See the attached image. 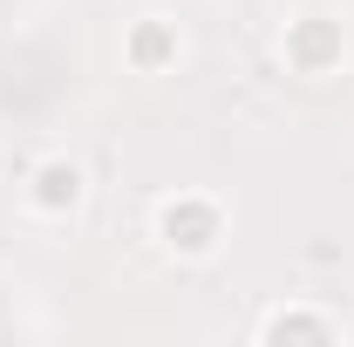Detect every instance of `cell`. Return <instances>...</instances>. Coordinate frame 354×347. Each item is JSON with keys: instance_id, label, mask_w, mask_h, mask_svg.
Instances as JSON below:
<instances>
[{"instance_id": "cell-1", "label": "cell", "mask_w": 354, "mask_h": 347, "mask_svg": "<svg viewBox=\"0 0 354 347\" xmlns=\"http://www.w3.org/2000/svg\"><path fill=\"white\" fill-rule=\"evenodd\" d=\"M150 232H157V245L171 259H212L225 245V212H218V198H205V191H171L157 205V218H150Z\"/></svg>"}, {"instance_id": "cell-2", "label": "cell", "mask_w": 354, "mask_h": 347, "mask_svg": "<svg viewBox=\"0 0 354 347\" xmlns=\"http://www.w3.org/2000/svg\"><path fill=\"white\" fill-rule=\"evenodd\" d=\"M21 198H28L35 218H68V212H82V198H88V171L75 157H41L28 171V191Z\"/></svg>"}, {"instance_id": "cell-3", "label": "cell", "mask_w": 354, "mask_h": 347, "mask_svg": "<svg viewBox=\"0 0 354 347\" xmlns=\"http://www.w3.org/2000/svg\"><path fill=\"white\" fill-rule=\"evenodd\" d=\"M279 55L293 62V75H334V68L348 62V41H341V28H334L327 14H300V21L279 35Z\"/></svg>"}, {"instance_id": "cell-4", "label": "cell", "mask_w": 354, "mask_h": 347, "mask_svg": "<svg viewBox=\"0 0 354 347\" xmlns=\"http://www.w3.org/2000/svg\"><path fill=\"white\" fill-rule=\"evenodd\" d=\"M252 334H259V341H313V347L348 341V327H341L334 313H313V306H272Z\"/></svg>"}, {"instance_id": "cell-5", "label": "cell", "mask_w": 354, "mask_h": 347, "mask_svg": "<svg viewBox=\"0 0 354 347\" xmlns=\"http://www.w3.org/2000/svg\"><path fill=\"white\" fill-rule=\"evenodd\" d=\"M123 55H130L136 75H164L177 55H184V41H177V28L164 21V14H143V21L130 28V41H123Z\"/></svg>"}]
</instances>
